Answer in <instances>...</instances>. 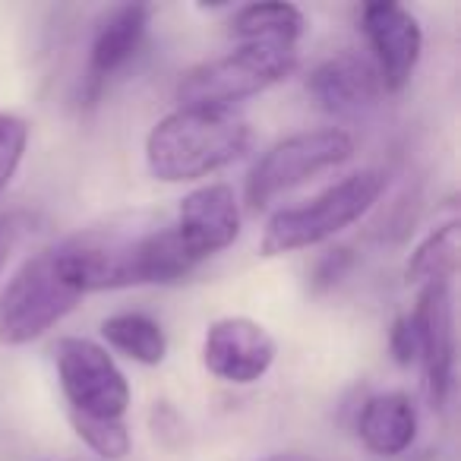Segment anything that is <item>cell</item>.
<instances>
[{
  "label": "cell",
  "instance_id": "cell-1",
  "mask_svg": "<svg viewBox=\"0 0 461 461\" xmlns=\"http://www.w3.org/2000/svg\"><path fill=\"white\" fill-rule=\"evenodd\" d=\"M250 149V127L230 111L177 108L161 117L146 140L149 171L165 184L221 171Z\"/></svg>",
  "mask_w": 461,
  "mask_h": 461
},
{
  "label": "cell",
  "instance_id": "cell-2",
  "mask_svg": "<svg viewBox=\"0 0 461 461\" xmlns=\"http://www.w3.org/2000/svg\"><path fill=\"white\" fill-rule=\"evenodd\" d=\"M297 67L294 45L282 41H247L224 58L205 60L186 70L177 83L180 108H215L228 111L234 102L272 89L288 79Z\"/></svg>",
  "mask_w": 461,
  "mask_h": 461
},
{
  "label": "cell",
  "instance_id": "cell-3",
  "mask_svg": "<svg viewBox=\"0 0 461 461\" xmlns=\"http://www.w3.org/2000/svg\"><path fill=\"white\" fill-rule=\"evenodd\" d=\"M383 190V171H357L351 177L339 180L335 186H329V190H322L310 203L278 209L266 224L263 253L266 257H282V253L307 250V247L335 238L348 224L360 221L379 203Z\"/></svg>",
  "mask_w": 461,
  "mask_h": 461
},
{
  "label": "cell",
  "instance_id": "cell-4",
  "mask_svg": "<svg viewBox=\"0 0 461 461\" xmlns=\"http://www.w3.org/2000/svg\"><path fill=\"white\" fill-rule=\"evenodd\" d=\"M79 291L64 282L54 250L29 257L0 291V345H29L79 303Z\"/></svg>",
  "mask_w": 461,
  "mask_h": 461
},
{
  "label": "cell",
  "instance_id": "cell-5",
  "mask_svg": "<svg viewBox=\"0 0 461 461\" xmlns=\"http://www.w3.org/2000/svg\"><path fill=\"white\" fill-rule=\"evenodd\" d=\"M354 155V140L345 130H307L288 140L276 142L269 152L259 158L247 180V203L253 209H263L276 196L301 186L303 180L341 165Z\"/></svg>",
  "mask_w": 461,
  "mask_h": 461
},
{
  "label": "cell",
  "instance_id": "cell-6",
  "mask_svg": "<svg viewBox=\"0 0 461 461\" xmlns=\"http://www.w3.org/2000/svg\"><path fill=\"white\" fill-rule=\"evenodd\" d=\"M54 364H58L60 389L70 402V414L123 420L130 385L102 345L89 339H60L54 345Z\"/></svg>",
  "mask_w": 461,
  "mask_h": 461
},
{
  "label": "cell",
  "instance_id": "cell-7",
  "mask_svg": "<svg viewBox=\"0 0 461 461\" xmlns=\"http://www.w3.org/2000/svg\"><path fill=\"white\" fill-rule=\"evenodd\" d=\"M136 244H140V234L130 238L121 230L95 228L54 247V263L64 282L79 294L130 288V285H140Z\"/></svg>",
  "mask_w": 461,
  "mask_h": 461
},
{
  "label": "cell",
  "instance_id": "cell-8",
  "mask_svg": "<svg viewBox=\"0 0 461 461\" xmlns=\"http://www.w3.org/2000/svg\"><path fill=\"white\" fill-rule=\"evenodd\" d=\"M417 332V360L427 373V392L433 408L448 402L455 379V303L452 282H429L420 288L411 313Z\"/></svg>",
  "mask_w": 461,
  "mask_h": 461
},
{
  "label": "cell",
  "instance_id": "cell-9",
  "mask_svg": "<svg viewBox=\"0 0 461 461\" xmlns=\"http://www.w3.org/2000/svg\"><path fill=\"white\" fill-rule=\"evenodd\" d=\"M203 364L221 383L250 385L276 364V339L247 316H224L205 332Z\"/></svg>",
  "mask_w": 461,
  "mask_h": 461
},
{
  "label": "cell",
  "instance_id": "cell-10",
  "mask_svg": "<svg viewBox=\"0 0 461 461\" xmlns=\"http://www.w3.org/2000/svg\"><path fill=\"white\" fill-rule=\"evenodd\" d=\"M360 23L373 48V67L385 92H402L420 60L423 32L417 16L402 4L376 0L360 10Z\"/></svg>",
  "mask_w": 461,
  "mask_h": 461
},
{
  "label": "cell",
  "instance_id": "cell-11",
  "mask_svg": "<svg viewBox=\"0 0 461 461\" xmlns=\"http://www.w3.org/2000/svg\"><path fill=\"white\" fill-rule=\"evenodd\" d=\"M174 230L196 263L228 250L240 234V205L234 190L224 184H209L186 193L180 199Z\"/></svg>",
  "mask_w": 461,
  "mask_h": 461
},
{
  "label": "cell",
  "instance_id": "cell-12",
  "mask_svg": "<svg viewBox=\"0 0 461 461\" xmlns=\"http://www.w3.org/2000/svg\"><path fill=\"white\" fill-rule=\"evenodd\" d=\"M307 92L322 111L335 117H354L376 108L383 95V83L373 67V60L360 58L354 51H341L335 58L322 60L307 79Z\"/></svg>",
  "mask_w": 461,
  "mask_h": 461
},
{
  "label": "cell",
  "instance_id": "cell-13",
  "mask_svg": "<svg viewBox=\"0 0 461 461\" xmlns=\"http://www.w3.org/2000/svg\"><path fill=\"white\" fill-rule=\"evenodd\" d=\"M149 14L152 10L142 4H123L114 7L108 16H102L92 39V54H89V95L95 98L98 89L108 83L114 73H121L130 60L136 58L142 39L149 29Z\"/></svg>",
  "mask_w": 461,
  "mask_h": 461
},
{
  "label": "cell",
  "instance_id": "cell-14",
  "mask_svg": "<svg viewBox=\"0 0 461 461\" xmlns=\"http://www.w3.org/2000/svg\"><path fill=\"white\" fill-rule=\"evenodd\" d=\"M360 439L376 455H402L417 436V408L404 392H383L360 408Z\"/></svg>",
  "mask_w": 461,
  "mask_h": 461
},
{
  "label": "cell",
  "instance_id": "cell-15",
  "mask_svg": "<svg viewBox=\"0 0 461 461\" xmlns=\"http://www.w3.org/2000/svg\"><path fill=\"white\" fill-rule=\"evenodd\" d=\"M136 259H140V285H177L199 266L180 244L174 228H155L140 234Z\"/></svg>",
  "mask_w": 461,
  "mask_h": 461
},
{
  "label": "cell",
  "instance_id": "cell-16",
  "mask_svg": "<svg viewBox=\"0 0 461 461\" xmlns=\"http://www.w3.org/2000/svg\"><path fill=\"white\" fill-rule=\"evenodd\" d=\"M307 29L303 14L294 4L285 0H272V4H250V7L238 10L230 32L244 41H282V45H294Z\"/></svg>",
  "mask_w": 461,
  "mask_h": 461
},
{
  "label": "cell",
  "instance_id": "cell-17",
  "mask_svg": "<svg viewBox=\"0 0 461 461\" xmlns=\"http://www.w3.org/2000/svg\"><path fill=\"white\" fill-rule=\"evenodd\" d=\"M102 335L111 348L127 354L130 360L146 366H158L167 354L165 329L146 313H117L102 322Z\"/></svg>",
  "mask_w": 461,
  "mask_h": 461
},
{
  "label": "cell",
  "instance_id": "cell-18",
  "mask_svg": "<svg viewBox=\"0 0 461 461\" xmlns=\"http://www.w3.org/2000/svg\"><path fill=\"white\" fill-rule=\"evenodd\" d=\"M461 263V224L448 221L439 230H433L408 259V276L411 285H429V282H452Z\"/></svg>",
  "mask_w": 461,
  "mask_h": 461
},
{
  "label": "cell",
  "instance_id": "cell-19",
  "mask_svg": "<svg viewBox=\"0 0 461 461\" xmlns=\"http://www.w3.org/2000/svg\"><path fill=\"white\" fill-rule=\"evenodd\" d=\"M77 436L102 458H123L130 452V429L123 420H102V417L70 414Z\"/></svg>",
  "mask_w": 461,
  "mask_h": 461
},
{
  "label": "cell",
  "instance_id": "cell-20",
  "mask_svg": "<svg viewBox=\"0 0 461 461\" xmlns=\"http://www.w3.org/2000/svg\"><path fill=\"white\" fill-rule=\"evenodd\" d=\"M29 146V123L16 114L0 111V193L7 190L23 165Z\"/></svg>",
  "mask_w": 461,
  "mask_h": 461
},
{
  "label": "cell",
  "instance_id": "cell-21",
  "mask_svg": "<svg viewBox=\"0 0 461 461\" xmlns=\"http://www.w3.org/2000/svg\"><path fill=\"white\" fill-rule=\"evenodd\" d=\"M354 263V253L348 247H335V250L322 253L320 263L313 266V276H310V288L313 294H322V291L335 288V285L345 278V272L351 269Z\"/></svg>",
  "mask_w": 461,
  "mask_h": 461
},
{
  "label": "cell",
  "instance_id": "cell-22",
  "mask_svg": "<svg viewBox=\"0 0 461 461\" xmlns=\"http://www.w3.org/2000/svg\"><path fill=\"white\" fill-rule=\"evenodd\" d=\"M389 348L395 354V360L402 366H411L417 360V332H414V322L411 316H398L395 326H392L389 335Z\"/></svg>",
  "mask_w": 461,
  "mask_h": 461
},
{
  "label": "cell",
  "instance_id": "cell-23",
  "mask_svg": "<svg viewBox=\"0 0 461 461\" xmlns=\"http://www.w3.org/2000/svg\"><path fill=\"white\" fill-rule=\"evenodd\" d=\"M26 230H29L26 215H0V272L7 269L10 253L16 250V244L23 240Z\"/></svg>",
  "mask_w": 461,
  "mask_h": 461
},
{
  "label": "cell",
  "instance_id": "cell-24",
  "mask_svg": "<svg viewBox=\"0 0 461 461\" xmlns=\"http://www.w3.org/2000/svg\"><path fill=\"white\" fill-rule=\"evenodd\" d=\"M266 461H313V458H303V455H272Z\"/></svg>",
  "mask_w": 461,
  "mask_h": 461
}]
</instances>
